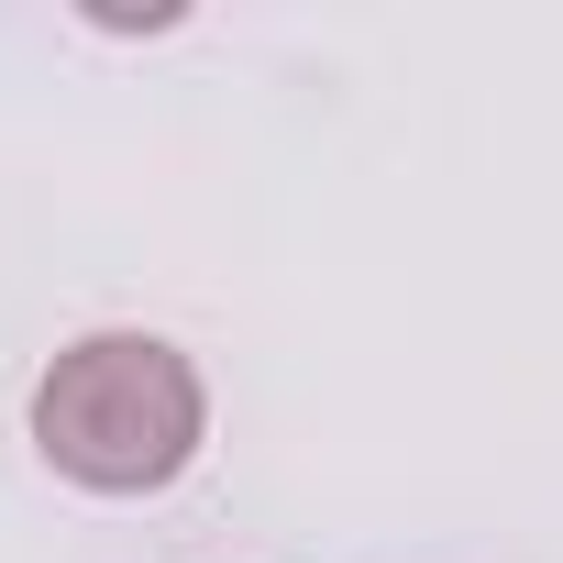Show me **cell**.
Here are the masks:
<instances>
[{"mask_svg":"<svg viewBox=\"0 0 563 563\" xmlns=\"http://www.w3.org/2000/svg\"><path fill=\"white\" fill-rule=\"evenodd\" d=\"M34 442L56 475H78L100 497H144L199 453V376L155 332H89L34 387Z\"/></svg>","mask_w":563,"mask_h":563,"instance_id":"6da1fadb","label":"cell"}]
</instances>
